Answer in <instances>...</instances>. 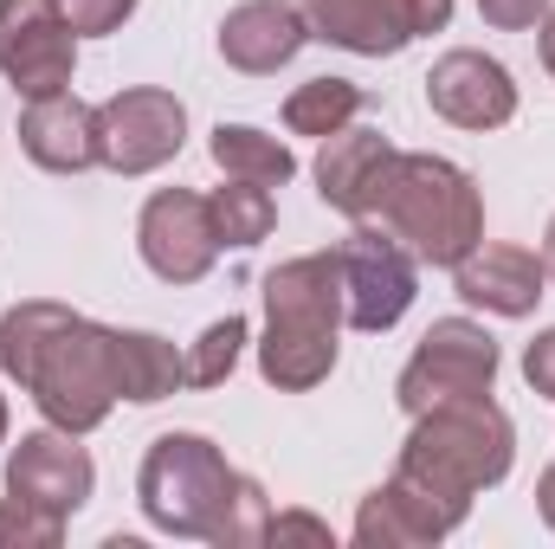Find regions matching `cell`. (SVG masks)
I'll list each match as a JSON object with an SVG mask.
<instances>
[{"label": "cell", "instance_id": "cell-8", "mask_svg": "<svg viewBox=\"0 0 555 549\" xmlns=\"http://www.w3.org/2000/svg\"><path fill=\"white\" fill-rule=\"evenodd\" d=\"M188 142V111L162 85H130L98 104V162L111 175H155Z\"/></svg>", "mask_w": 555, "mask_h": 549}, {"label": "cell", "instance_id": "cell-4", "mask_svg": "<svg viewBox=\"0 0 555 549\" xmlns=\"http://www.w3.org/2000/svg\"><path fill=\"white\" fill-rule=\"evenodd\" d=\"M375 214H382V227L414 253L420 266H446V272L485 240L478 181L459 162H446V155H401L395 149Z\"/></svg>", "mask_w": 555, "mask_h": 549}, {"label": "cell", "instance_id": "cell-18", "mask_svg": "<svg viewBox=\"0 0 555 549\" xmlns=\"http://www.w3.org/2000/svg\"><path fill=\"white\" fill-rule=\"evenodd\" d=\"M452 531H459V518L439 511L401 472L388 485H375L362 498V511H356V544L362 549H426V544H439V537H452Z\"/></svg>", "mask_w": 555, "mask_h": 549}, {"label": "cell", "instance_id": "cell-19", "mask_svg": "<svg viewBox=\"0 0 555 549\" xmlns=\"http://www.w3.org/2000/svg\"><path fill=\"white\" fill-rule=\"evenodd\" d=\"M117 388L137 408L168 401L175 388H188V356L155 330H117Z\"/></svg>", "mask_w": 555, "mask_h": 549}, {"label": "cell", "instance_id": "cell-32", "mask_svg": "<svg viewBox=\"0 0 555 549\" xmlns=\"http://www.w3.org/2000/svg\"><path fill=\"white\" fill-rule=\"evenodd\" d=\"M537 259H543V272H550V284H555V220H550V233H543V253H537Z\"/></svg>", "mask_w": 555, "mask_h": 549}, {"label": "cell", "instance_id": "cell-23", "mask_svg": "<svg viewBox=\"0 0 555 549\" xmlns=\"http://www.w3.org/2000/svg\"><path fill=\"white\" fill-rule=\"evenodd\" d=\"M272 537V505H266V491H259V478H233V498H227V511H220V524H214V537L207 544L220 549H259Z\"/></svg>", "mask_w": 555, "mask_h": 549}, {"label": "cell", "instance_id": "cell-9", "mask_svg": "<svg viewBox=\"0 0 555 549\" xmlns=\"http://www.w3.org/2000/svg\"><path fill=\"white\" fill-rule=\"evenodd\" d=\"M78 72V33L59 13V0H0V78L20 98L72 91Z\"/></svg>", "mask_w": 555, "mask_h": 549}, {"label": "cell", "instance_id": "cell-26", "mask_svg": "<svg viewBox=\"0 0 555 549\" xmlns=\"http://www.w3.org/2000/svg\"><path fill=\"white\" fill-rule=\"evenodd\" d=\"M59 13L72 20L78 39H98V33H117L137 13V0H59Z\"/></svg>", "mask_w": 555, "mask_h": 549}, {"label": "cell", "instance_id": "cell-21", "mask_svg": "<svg viewBox=\"0 0 555 549\" xmlns=\"http://www.w3.org/2000/svg\"><path fill=\"white\" fill-rule=\"evenodd\" d=\"M362 104H369V91L356 78H310V85H297L284 98V130L323 142V137H336V130H349L362 117Z\"/></svg>", "mask_w": 555, "mask_h": 549}, {"label": "cell", "instance_id": "cell-33", "mask_svg": "<svg viewBox=\"0 0 555 549\" xmlns=\"http://www.w3.org/2000/svg\"><path fill=\"white\" fill-rule=\"evenodd\" d=\"M0 439H7V395H0Z\"/></svg>", "mask_w": 555, "mask_h": 549}, {"label": "cell", "instance_id": "cell-24", "mask_svg": "<svg viewBox=\"0 0 555 549\" xmlns=\"http://www.w3.org/2000/svg\"><path fill=\"white\" fill-rule=\"evenodd\" d=\"M240 349H246V317H220L201 330L194 356H188V382L194 388H220L233 369H240Z\"/></svg>", "mask_w": 555, "mask_h": 549}, {"label": "cell", "instance_id": "cell-15", "mask_svg": "<svg viewBox=\"0 0 555 549\" xmlns=\"http://www.w3.org/2000/svg\"><path fill=\"white\" fill-rule=\"evenodd\" d=\"M388 162H395V142L382 130H356L349 124V130L323 137V149H317V194H323V207H336L349 220H369L375 201H382Z\"/></svg>", "mask_w": 555, "mask_h": 549}, {"label": "cell", "instance_id": "cell-12", "mask_svg": "<svg viewBox=\"0 0 555 549\" xmlns=\"http://www.w3.org/2000/svg\"><path fill=\"white\" fill-rule=\"evenodd\" d=\"M91 485H98L91 452L78 446V433H65L52 420L39 433H20V446L7 452V491L26 498V505H46L59 518H72L91 498Z\"/></svg>", "mask_w": 555, "mask_h": 549}, {"label": "cell", "instance_id": "cell-3", "mask_svg": "<svg viewBox=\"0 0 555 549\" xmlns=\"http://www.w3.org/2000/svg\"><path fill=\"white\" fill-rule=\"evenodd\" d=\"M343 259L336 253H304L266 272V343H259V375L304 395L330 382L336 369V336H343Z\"/></svg>", "mask_w": 555, "mask_h": 549}, {"label": "cell", "instance_id": "cell-6", "mask_svg": "<svg viewBox=\"0 0 555 549\" xmlns=\"http://www.w3.org/2000/svg\"><path fill=\"white\" fill-rule=\"evenodd\" d=\"M491 382H498V343L472 317H439L408 356V369L395 382V401H401V413H426L446 408V401L491 395Z\"/></svg>", "mask_w": 555, "mask_h": 549}, {"label": "cell", "instance_id": "cell-30", "mask_svg": "<svg viewBox=\"0 0 555 549\" xmlns=\"http://www.w3.org/2000/svg\"><path fill=\"white\" fill-rule=\"evenodd\" d=\"M537 52H543V65H550V78H555V7L537 20Z\"/></svg>", "mask_w": 555, "mask_h": 549}, {"label": "cell", "instance_id": "cell-10", "mask_svg": "<svg viewBox=\"0 0 555 549\" xmlns=\"http://www.w3.org/2000/svg\"><path fill=\"white\" fill-rule=\"evenodd\" d=\"M310 39H330L362 59H395L420 33H446L452 0H304Z\"/></svg>", "mask_w": 555, "mask_h": 549}, {"label": "cell", "instance_id": "cell-5", "mask_svg": "<svg viewBox=\"0 0 555 549\" xmlns=\"http://www.w3.org/2000/svg\"><path fill=\"white\" fill-rule=\"evenodd\" d=\"M233 465L227 452L207 439V433H162L149 452H142V472H137V498H142V518L168 537H194L207 544L227 498H233Z\"/></svg>", "mask_w": 555, "mask_h": 549}, {"label": "cell", "instance_id": "cell-31", "mask_svg": "<svg viewBox=\"0 0 555 549\" xmlns=\"http://www.w3.org/2000/svg\"><path fill=\"white\" fill-rule=\"evenodd\" d=\"M537 511H543V524L555 531V465L543 472V478H537Z\"/></svg>", "mask_w": 555, "mask_h": 549}, {"label": "cell", "instance_id": "cell-17", "mask_svg": "<svg viewBox=\"0 0 555 549\" xmlns=\"http://www.w3.org/2000/svg\"><path fill=\"white\" fill-rule=\"evenodd\" d=\"M20 149L46 175H85V168H98V111L78 91L26 98V111H20Z\"/></svg>", "mask_w": 555, "mask_h": 549}, {"label": "cell", "instance_id": "cell-22", "mask_svg": "<svg viewBox=\"0 0 555 549\" xmlns=\"http://www.w3.org/2000/svg\"><path fill=\"white\" fill-rule=\"evenodd\" d=\"M207 214H214L220 246H240V253L259 246V240H272V227H278L272 188H259V181H233V175H227V188H214Z\"/></svg>", "mask_w": 555, "mask_h": 549}, {"label": "cell", "instance_id": "cell-11", "mask_svg": "<svg viewBox=\"0 0 555 549\" xmlns=\"http://www.w3.org/2000/svg\"><path fill=\"white\" fill-rule=\"evenodd\" d=\"M137 253L162 284H201L214 272V259H220V233H214L207 201L194 188H155L142 201Z\"/></svg>", "mask_w": 555, "mask_h": 549}, {"label": "cell", "instance_id": "cell-1", "mask_svg": "<svg viewBox=\"0 0 555 549\" xmlns=\"http://www.w3.org/2000/svg\"><path fill=\"white\" fill-rule=\"evenodd\" d=\"M0 369L33 395V408L65 433L104 426L124 401L117 388V330L78 317L72 304L26 297L0 317Z\"/></svg>", "mask_w": 555, "mask_h": 549}, {"label": "cell", "instance_id": "cell-25", "mask_svg": "<svg viewBox=\"0 0 555 549\" xmlns=\"http://www.w3.org/2000/svg\"><path fill=\"white\" fill-rule=\"evenodd\" d=\"M65 544V518L26 498H0V549H59Z\"/></svg>", "mask_w": 555, "mask_h": 549}, {"label": "cell", "instance_id": "cell-16", "mask_svg": "<svg viewBox=\"0 0 555 549\" xmlns=\"http://www.w3.org/2000/svg\"><path fill=\"white\" fill-rule=\"evenodd\" d=\"M310 46V20L291 0H246L220 20V59L246 78H272Z\"/></svg>", "mask_w": 555, "mask_h": 549}, {"label": "cell", "instance_id": "cell-27", "mask_svg": "<svg viewBox=\"0 0 555 549\" xmlns=\"http://www.w3.org/2000/svg\"><path fill=\"white\" fill-rule=\"evenodd\" d=\"M478 13H485V26H498V33H524V26H537V20L550 13V0H478Z\"/></svg>", "mask_w": 555, "mask_h": 549}, {"label": "cell", "instance_id": "cell-2", "mask_svg": "<svg viewBox=\"0 0 555 549\" xmlns=\"http://www.w3.org/2000/svg\"><path fill=\"white\" fill-rule=\"evenodd\" d=\"M511 459H517L511 413L498 408L491 395H472V401H446V408L414 413V433H408L395 472L408 485H420L439 511H452L465 524L472 498L511 478Z\"/></svg>", "mask_w": 555, "mask_h": 549}, {"label": "cell", "instance_id": "cell-28", "mask_svg": "<svg viewBox=\"0 0 555 549\" xmlns=\"http://www.w3.org/2000/svg\"><path fill=\"white\" fill-rule=\"evenodd\" d=\"M266 544H310V549H330V524L323 518H310V511H284V518H272V537Z\"/></svg>", "mask_w": 555, "mask_h": 549}, {"label": "cell", "instance_id": "cell-13", "mask_svg": "<svg viewBox=\"0 0 555 549\" xmlns=\"http://www.w3.org/2000/svg\"><path fill=\"white\" fill-rule=\"evenodd\" d=\"M426 104H433V117H446V124H459V130H504V124L517 117V85H511V72H504L491 52L459 46V52L433 59V72H426Z\"/></svg>", "mask_w": 555, "mask_h": 549}, {"label": "cell", "instance_id": "cell-7", "mask_svg": "<svg viewBox=\"0 0 555 549\" xmlns=\"http://www.w3.org/2000/svg\"><path fill=\"white\" fill-rule=\"evenodd\" d=\"M336 259H343V310H349V330L382 336V330H395L408 317V304H414V291H420V259L388 227L356 220V233L336 246Z\"/></svg>", "mask_w": 555, "mask_h": 549}, {"label": "cell", "instance_id": "cell-29", "mask_svg": "<svg viewBox=\"0 0 555 549\" xmlns=\"http://www.w3.org/2000/svg\"><path fill=\"white\" fill-rule=\"evenodd\" d=\"M524 375H530V388H537V395H550V401H555V330H543V336L524 349Z\"/></svg>", "mask_w": 555, "mask_h": 549}, {"label": "cell", "instance_id": "cell-20", "mask_svg": "<svg viewBox=\"0 0 555 549\" xmlns=\"http://www.w3.org/2000/svg\"><path fill=\"white\" fill-rule=\"evenodd\" d=\"M207 155H214L220 175H233V181H259V188H284V181L297 175V155H291L278 137L253 130V124H220L214 142H207Z\"/></svg>", "mask_w": 555, "mask_h": 549}, {"label": "cell", "instance_id": "cell-14", "mask_svg": "<svg viewBox=\"0 0 555 549\" xmlns=\"http://www.w3.org/2000/svg\"><path fill=\"white\" fill-rule=\"evenodd\" d=\"M452 284L465 304L491 310V317H530L550 291V272L537 253L524 246H504V240H478L459 266H452Z\"/></svg>", "mask_w": 555, "mask_h": 549}]
</instances>
